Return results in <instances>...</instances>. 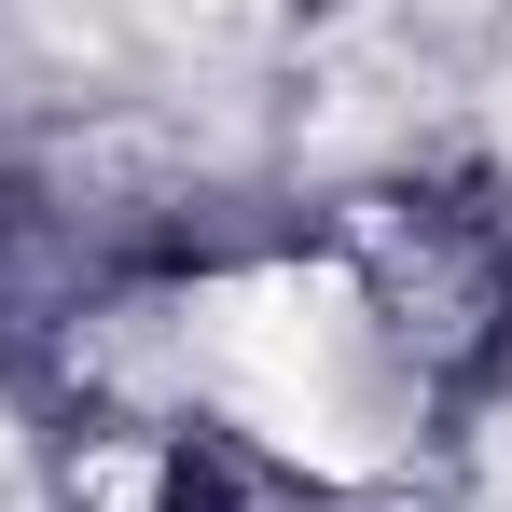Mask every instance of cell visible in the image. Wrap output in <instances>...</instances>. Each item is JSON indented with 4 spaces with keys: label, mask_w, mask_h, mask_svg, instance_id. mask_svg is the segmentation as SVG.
Returning a JSON list of instances; mask_svg holds the SVG:
<instances>
[{
    "label": "cell",
    "mask_w": 512,
    "mask_h": 512,
    "mask_svg": "<svg viewBox=\"0 0 512 512\" xmlns=\"http://www.w3.org/2000/svg\"><path fill=\"white\" fill-rule=\"evenodd\" d=\"M319 250L346 263L360 333L388 346V374L429 416H471L512 374V180L499 167L374 180L319 222Z\"/></svg>",
    "instance_id": "1"
}]
</instances>
